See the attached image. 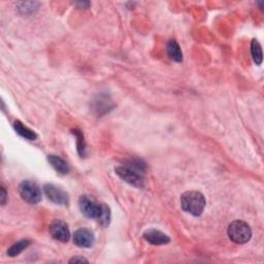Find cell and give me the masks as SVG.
<instances>
[{
	"label": "cell",
	"mask_w": 264,
	"mask_h": 264,
	"mask_svg": "<svg viewBox=\"0 0 264 264\" xmlns=\"http://www.w3.org/2000/svg\"><path fill=\"white\" fill-rule=\"evenodd\" d=\"M205 204V198L200 192L188 191L181 196L182 209L192 216H200L204 211Z\"/></svg>",
	"instance_id": "6da1fadb"
},
{
	"label": "cell",
	"mask_w": 264,
	"mask_h": 264,
	"mask_svg": "<svg viewBox=\"0 0 264 264\" xmlns=\"http://www.w3.org/2000/svg\"><path fill=\"white\" fill-rule=\"evenodd\" d=\"M227 234L229 238L235 244H246L251 239L252 230L245 221H233L228 226Z\"/></svg>",
	"instance_id": "7a4b0ae2"
},
{
	"label": "cell",
	"mask_w": 264,
	"mask_h": 264,
	"mask_svg": "<svg viewBox=\"0 0 264 264\" xmlns=\"http://www.w3.org/2000/svg\"><path fill=\"white\" fill-rule=\"evenodd\" d=\"M19 193L23 199L30 204H36L41 200L40 188L32 181L22 182L19 186Z\"/></svg>",
	"instance_id": "3957f363"
},
{
	"label": "cell",
	"mask_w": 264,
	"mask_h": 264,
	"mask_svg": "<svg viewBox=\"0 0 264 264\" xmlns=\"http://www.w3.org/2000/svg\"><path fill=\"white\" fill-rule=\"evenodd\" d=\"M80 210L89 219H99L102 213V204H98L88 196H82L79 200Z\"/></svg>",
	"instance_id": "277c9868"
},
{
	"label": "cell",
	"mask_w": 264,
	"mask_h": 264,
	"mask_svg": "<svg viewBox=\"0 0 264 264\" xmlns=\"http://www.w3.org/2000/svg\"><path fill=\"white\" fill-rule=\"evenodd\" d=\"M116 173L126 183L137 188L144 186V177L140 175L138 170L128 166H119L115 169Z\"/></svg>",
	"instance_id": "5b68a950"
},
{
	"label": "cell",
	"mask_w": 264,
	"mask_h": 264,
	"mask_svg": "<svg viewBox=\"0 0 264 264\" xmlns=\"http://www.w3.org/2000/svg\"><path fill=\"white\" fill-rule=\"evenodd\" d=\"M50 234L51 236L56 239V241H59L61 243H66L69 241L70 238V231L68 226L66 225V223L60 220L54 221L49 228Z\"/></svg>",
	"instance_id": "8992f818"
},
{
	"label": "cell",
	"mask_w": 264,
	"mask_h": 264,
	"mask_svg": "<svg viewBox=\"0 0 264 264\" xmlns=\"http://www.w3.org/2000/svg\"><path fill=\"white\" fill-rule=\"evenodd\" d=\"M44 191L50 200L53 201L56 204L65 205L68 204V195L65 191L59 187H57L53 184H47L44 186Z\"/></svg>",
	"instance_id": "52a82bcc"
},
{
	"label": "cell",
	"mask_w": 264,
	"mask_h": 264,
	"mask_svg": "<svg viewBox=\"0 0 264 264\" xmlns=\"http://www.w3.org/2000/svg\"><path fill=\"white\" fill-rule=\"evenodd\" d=\"M95 236L92 230L88 228H80L73 234V243L82 248H91L94 245Z\"/></svg>",
	"instance_id": "ba28073f"
},
{
	"label": "cell",
	"mask_w": 264,
	"mask_h": 264,
	"mask_svg": "<svg viewBox=\"0 0 264 264\" xmlns=\"http://www.w3.org/2000/svg\"><path fill=\"white\" fill-rule=\"evenodd\" d=\"M144 237L148 243L155 246H160L168 244L170 242L169 236H167L162 231L157 229H148L144 233Z\"/></svg>",
	"instance_id": "9c48e42d"
},
{
	"label": "cell",
	"mask_w": 264,
	"mask_h": 264,
	"mask_svg": "<svg viewBox=\"0 0 264 264\" xmlns=\"http://www.w3.org/2000/svg\"><path fill=\"white\" fill-rule=\"evenodd\" d=\"M48 161L50 162V164L52 165L53 168L57 172L61 173V175H66V173H68L69 166H68L67 162H66L65 160H63L62 158H60L59 156L49 155L48 156Z\"/></svg>",
	"instance_id": "30bf717a"
},
{
	"label": "cell",
	"mask_w": 264,
	"mask_h": 264,
	"mask_svg": "<svg viewBox=\"0 0 264 264\" xmlns=\"http://www.w3.org/2000/svg\"><path fill=\"white\" fill-rule=\"evenodd\" d=\"M14 128H15L16 133H18L19 135H21L22 137L28 139V140H34L37 137L36 134H35V132L33 130H31V129H29L27 126H25L21 121H15Z\"/></svg>",
	"instance_id": "8fae6325"
},
{
	"label": "cell",
	"mask_w": 264,
	"mask_h": 264,
	"mask_svg": "<svg viewBox=\"0 0 264 264\" xmlns=\"http://www.w3.org/2000/svg\"><path fill=\"white\" fill-rule=\"evenodd\" d=\"M166 52L170 59L177 62L183 60V54H182L181 48L176 40H169L166 45Z\"/></svg>",
	"instance_id": "7c38bea8"
},
{
	"label": "cell",
	"mask_w": 264,
	"mask_h": 264,
	"mask_svg": "<svg viewBox=\"0 0 264 264\" xmlns=\"http://www.w3.org/2000/svg\"><path fill=\"white\" fill-rule=\"evenodd\" d=\"M30 244L31 242L29 239H22V241L16 242L7 250V255L11 256V257H16V256L21 254L24 250H26L30 246Z\"/></svg>",
	"instance_id": "4fadbf2b"
},
{
	"label": "cell",
	"mask_w": 264,
	"mask_h": 264,
	"mask_svg": "<svg viewBox=\"0 0 264 264\" xmlns=\"http://www.w3.org/2000/svg\"><path fill=\"white\" fill-rule=\"evenodd\" d=\"M251 54L253 57V60L256 64L260 65L262 63V50L261 46L256 39L252 40L251 44Z\"/></svg>",
	"instance_id": "5bb4252c"
},
{
	"label": "cell",
	"mask_w": 264,
	"mask_h": 264,
	"mask_svg": "<svg viewBox=\"0 0 264 264\" xmlns=\"http://www.w3.org/2000/svg\"><path fill=\"white\" fill-rule=\"evenodd\" d=\"M99 223L102 226H107L110 224V221H111V211L110 209L107 208L106 205H103L102 204V213H101V216L99 217L98 219Z\"/></svg>",
	"instance_id": "9a60e30c"
},
{
	"label": "cell",
	"mask_w": 264,
	"mask_h": 264,
	"mask_svg": "<svg viewBox=\"0 0 264 264\" xmlns=\"http://www.w3.org/2000/svg\"><path fill=\"white\" fill-rule=\"evenodd\" d=\"M73 134H76L77 139H78V150L81 156H84V152H85V142H84V136L81 133L80 131L74 130Z\"/></svg>",
	"instance_id": "2e32d148"
},
{
	"label": "cell",
	"mask_w": 264,
	"mask_h": 264,
	"mask_svg": "<svg viewBox=\"0 0 264 264\" xmlns=\"http://www.w3.org/2000/svg\"><path fill=\"white\" fill-rule=\"evenodd\" d=\"M82 262L88 263L89 261L87 259H85V258H82V257H74L69 261V263H82Z\"/></svg>",
	"instance_id": "e0dca14e"
},
{
	"label": "cell",
	"mask_w": 264,
	"mask_h": 264,
	"mask_svg": "<svg viewBox=\"0 0 264 264\" xmlns=\"http://www.w3.org/2000/svg\"><path fill=\"white\" fill-rule=\"evenodd\" d=\"M5 201H6V193H5V189H4V187L2 186V187H1V204L4 205V204H5Z\"/></svg>",
	"instance_id": "ac0fdd59"
}]
</instances>
